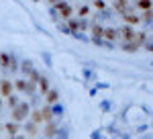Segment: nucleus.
Wrapping results in <instances>:
<instances>
[{
	"instance_id": "obj_1",
	"label": "nucleus",
	"mask_w": 153,
	"mask_h": 139,
	"mask_svg": "<svg viewBox=\"0 0 153 139\" xmlns=\"http://www.w3.org/2000/svg\"><path fill=\"white\" fill-rule=\"evenodd\" d=\"M55 23L96 45L153 49V0H43Z\"/></svg>"
}]
</instances>
